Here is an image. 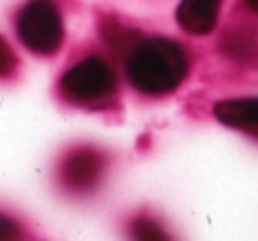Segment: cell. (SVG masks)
I'll return each instance as SVG.
<instances>
[{
  "instance_id": "1",
  "label": "cell",
  "mask_w": 258,
  "mask_h": 241,
  "mask_svg": "<svg viewBox=\"0 0 258 241\" xmlns=\"http://www.w3.org/2000/svg\"><path fill=\"white\" fill-rule=\"evenodd\" d=\"M127 76L140 92L159 96L175 90L186 78L189 59L180 44L165 37H151L131 50Z\"/></svg>"
},
{
  "instance_id": "2",
  "label": "cell",
  "mask_w": 258,
  "mask_h": 241,
  "mask_svg": "<svg viewBox=\"0 0 258 241\" xmlns=\"http://www.w3.org/2000/svg\"><path fill=\"white\" fill-rule=\"evenodd\" d=\"M22 43L30 52L51 55L64 41V23L53 0H30L23 6L16 20Z\"/></svg>"
},
{
  "instance_id": "3",
  "label": "cell",
  "mask_w": 258,
  "mask_h": 241,
  "mask_svg": "<svg viewBox=\"0 0 258 241\" xmlns=\"http://www.w3.org/2000/svg\"><path fill=\"white\" fill-rule=\"evenodd\" d=\"M60 90L71 103L96 105L113 96L117 90V78L103 59L87 57L64 73Z\"/></svg>"
},
{
  "instance_id": "4",
  "label": "cell",
  "mask_w": 258,
  "mask_h": 241,
  "mask_svg": "<svg viewBox=\"0 0 258 241\" xmlns=\"http://www.w3.org/2000/svg\"><path fill=\"white\" fill-rule=\"evenodd\" d=\"M104 160L94 149H76L62 163V179L71 190H89L101 179Z\"/></svg>"
},
{
  "instance_id": "5",
  "label": "cell",
  "mask_w": 258,
  "mask_h": 241,
  "mask_svg": "<svg viewBox=\"0 0 258 241\" xmlns=\"http://www.w3.org/2000/svg\"><path fill=\"white\" fill-rule=\"evenodd\" d=\"M214 115L233 130L258 135V96L219 101L214 105Z\"/></svg>"
},
{
  "instance_id": "6",
  "label": "cell",
  "mask_w": 258,
  "mask_h": 241,
  "mask_svg": "<svg viewBox=\"0 0 258 241\" xmlns=\"http://www.w3.org/2000/svg\"><path fill=\"white\" fill-rule=\"evenodd\" d=\"M221 0H182L177 9V22L186 32L205 36L216 27Z\"/></svg>"
},
{
  "instance_id": "7",
  "label": "cell",
  "mask_w": 258,
  "mask_h": 241,
  "mask_svg": "<svg viewBox=\"0 0 258 241\" xmlns=\"http://www.w3.org/2000/svg\"><path fill=\"white\" fill-rule=\"evenodd\" d=\"M133 232H135V236L142 237V239H163V237H165L161 227L149 218L137 220L133 225Z\"/></svg>"
},
{
  "instance_id": "8",
  "label": "cell",
  "mask_w": 258,
  "mask_h": 241,
  "mask_svg": "<svg viewBox=\"0 0 258 241\" xmlns=\"http://www.w3.org/2000/svg\"><path fill=\"white\" fill-rule=\"evenodd\" d=\"M16 64H18V61H16L15 52L6 43V39L0 37V76L13 75L16 69Z\"/></svg>"
},
{
  "instance_id": "9",
  "label": "cell",
  "mask_w": 258,
  "mask_h": 241,
  "mask_svg": "<svg viewBox=\"0 0 258 241\" xmlns=\"http://www.w3.org/2000/svg\"><path fill=\"white\" fill-rule=\"evenodd\" d=\"M20 234L22 230L15 220L0 215V239H15V237H20Z\"/></svg>"
},
{
  "instance_id": "10",
  "label": "cell",
  "mask_w": 258,
  "mask_h": 241,
  "mask_svg": "<svg viewBox=\"0 0 258 241\" xmlns=\"http://www.w3.org/2000/svg\"><path fill=\"white\" fill-rule=\"evenodd\" d=\"M246 4L249 6V9H253V11L258 13V0H246Z\"/></svg>"
}]
</instances>
